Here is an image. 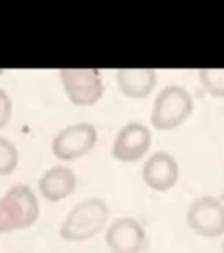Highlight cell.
Segmentation results:
<instances>
[{
    "mask_svg": "<svg viewBox=\"0 0 224 253\" xmlns=\"http://www.w3.org/2000/svg\"><path fill=\"white\" fill-rule=\"evenodd\" d=\"M40 206L33 190L15 185L0 198V233L31 227L39 217Z\"/></svg>",
    "mask_w": 224,
    "mask_h": 253,
    "instance_id": "1",
    "label": "cell"
},
{
    "mask_svg": "<svg viewBox=\"0 0 224 253\" xmlns=\"http://www.w3.org/2000/svg\"><path fill=\"white\" fill-rule=\"evenodd\" d=\"M108 207L99 198H89L75 205L63 220L59 233L67 241L87 240L104 228Z\"/></svg>",
    "mask_w": 224,
    "mask_h": 253,
    "instance_id": "2",
    "label": "cell"
},
{
    "mask_svg": "<svg viewBox=\"0 0 224 253\" xmlns=\"http://www.w3.org/2000/svg\"><path fill=\"white\" fill-rule=\"evenodd\" d=\"M191 110L193 100L189 92L179 86H168L154 100L152 124L161 130L174 129L189 118Z\"/></svg>",
    "mask_w": 224,
    "mask_h": 253,
    "instance_id": "3",
    "label": "cell"
},
{
    "mask_svg": "<svg viewBox=\"0 0 224 253\" xmlns=\"http://www.w3.org/2000/svg\"><path fill=\"white\" fill-rule=\"evenodd\" d=\"M61 82L75 106H92L103 96L104 86L95 69H61Z\"/></svg>",
    "mask_w": 224,
    "mask_h": 253,
    "instance_id": "4",
    "label": "cell"
},
{
    "mask_svg": "<svg viewBox=\"0 0 224 253\" xmlns=\"http://www.w3.org/2000/svg\"><path fill=\"white\" fill-rule=\"evenodd\" d=\"M98 140V132L90 123H77L65 126L55 134L51 150L55 157L71 161L89 153Z\"/></svg>",
    "mask_w": 224,
    "mask_h": 253,
    "instance_id": "5",
    "label": "cell"
},
{
    "mask_svg": "<svg viewBox=\"0 0 224 253\" xmlns=\"http://www.w3.org/2000/svg\"><path fill=\"white\" fill-rule=\"evenodd\" d=\"M187 223L198 235L222 236L224 233V205L214 197L198 198L189 207Z\"/></svg>",
    "mask_w": 224,
    "mask_h": 253,
    "instance_id": "6",
    "label": "cell"
},
{
    "mask_svg": "<svg viewBox=\"0 0 224 253\" xmlns=\"http://www.w3.org/2000/svg\"><path fill=\"white\" fill-rule=\"evenodd\" d=\"M106 243L114 253H142L148 239L142 225L132 217H119L110 224Z\"/></svg>",
    "mask_w": 224,
    "mask_h": 253,
    "instance_id": "7",
    "label": "cell"
},
{
    "mask_svg": "<svg viewBox=\"0 0 224 253\" xmlns=\"http://www.w3.org/2000/svg\"><path fill=\"white\" fill-rule=\"evenodd\" d=\"M152 142L150 130L141 123H130L119 130L112 144V156L118 161L134 162L145 156Z\"/></svg>",
    "mask_w": 224,
    "mask_h": 253,
    "instance_id": "8",
    "label": "cell"
},
{
    "mask_svg": "<svg viewBox=\"0 0 224 253\" xmlns=\"http://www.w3.org/2000/svg\"><path fill=\"white\" fill-rule=\"evenodd\" d=\"M178 164L173 156L166 152L152 154L142 166V178L150 189L166 191L176 185L178 179Z\"/></svg>",
    "mask_w": 224,
    "mask_h": 253,
    "instance_id": "9",
    "label": "cell"
},
{
    "mask_svg": "<svg viewBox=\"0 0 224 253\" xmlns=\"http://www.w3.org/2000/svg\"><path fill=\"white\" fill-rule=\"evenodd\" d=\"M77 186L75 173L67 166H53L41 175L39 182L40 193L45 199L58 202L74 193Z\"/></svg>",
    "mask_w": 224,
    "mask_h": 253,
    "instance_id": "10",
    "label": "cell"
},
{
    "mask_svg": "<svg viewBox=\"0 0 224 253\" xmlns=\"http://www.w3.org/2000/svg\"><path fill=\"white\" fill-rule=\"evenodd\" d=\"M116 81L128 98H145L156 87L157 74L152 69H120Z\"/></svg>",
    "mask_w": 224,
    "mask_h": 253,
    "instance_id": "11",
    "label": "cell"
},
{
    "mask_svg": "<svg viewBox=\"0 0 224 253\" xmlns=\"http://www.w3.org/2000/svg\"><path fill=\"white\" fill-rule=\"evenodd\" d=\"M202 84L213 96H224V69H202L199 71Z\"/></svg>",
    "mask_w": 224,
    "mask_h": 253,
    "instance_id": "12",
    "label": "cell"
},
{
    "mask_svg": "<svg viewBox=\"0 0 224 253\" xmlns=\"http://www.w3.org/2000/svg\"><path fill=\"white\" fill-rule=\"evenodd\" d=\"M19 153L15 144L8 138L0 137V175H7L16 169Z\"/></svg>",
    "mask_w": 224,
    "mask_h": 253,
    "instance_id": "13",
    "label": "cell"
},
{
    "mask_svg": "<svg viewBox=\"0 0 224 253\" xmlns=\"http://www.w3.org/2000/svg\"><path fill=\"white\" fill-rule=\"evenodd\" d=\"M12 115V102L9 95L0 88V129L5 126Z\"/></svg>",
    "mask_w": 224,
    "mask_h": 253,
    "instance_id": "14",
    "label": "cell"
},
{
    "mask_svg": "<svg viewBox=\"0 0 224 253\" xmlns=\"http://www.w3.org/2000/svg\"><path fill=\"white\" fill-rule=\"evenodd\" d=\"M223 249H224V244H223Z\"/></svg>",
    "mask_w": 224,
    "mask_h": 253,
    "instance_id": "15",
    "label": "cell"
},
{
    "mask_svg": "<svg viewBox=\"0 0 224 253\" xmlns=\"http://www.w3.org/2000/svg\"><path fill=\"white\" fill-rule=\"evenodd\" d=\"M17 253H21V252H17Z\"/></svg>",
    "mask_w": 224,
    "mask_h": 253,
    "instance_id": "16",
    "label": "cell"
}]
</instances>
